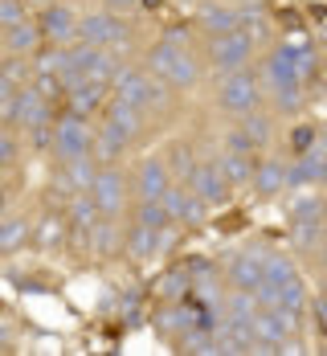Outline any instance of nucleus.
<instances>
[{
    "label": "nucleus",
    "instance_id": "18",
    "mask_svg": "<svg viewBox=\"0 0 327 356\" xmlns=\"http://www.w3.org/2000/svg\"><path fill=\"white\" fill-rule=\"evenodd\" d=\"M229 323H254L258 307H262V299H258L254 291H246V286H237L233 295H229Z\"/></svg>",
    "mask_w": 327,
    "mask_h": 356
},
{
    "label": "nucleus",
    "instance_id": "35",
    "mask_svg": "<svg viewBox=\"0 0 327 356\" xmlns=\"http://www.w3.org/2000/svg\"><path fill=\"white\" fill-rule=\"evenodd\" d=\"M299 99H303V95H299V78L278 86V103H283V111H294L299 107Z\"/></svg>",
    "mask_w": 327,
    "mask_h": 356
},
{
    "label": "nucleus",
    "instance_id": "2",
    "mask_svg": "<svg viewBox=\"0 0 327 356\" xmlns=\"http://www.w3.org/2000/svg\"><path fill=\"white\" fill-rule=\"evenodd\" d=\"M250 49H254V37L242 33V29L217 33L213 37V66H217V70H242L246 58H250Z\"/></svg>",
    "mask_w": 327,
    "mask_h": 356
},
{
    "label": "nucleus",
    "instance_id": "16",
    "mask_svg": "<svg viewBox=\"0 0 327 356\" xmlns=\"http://www.w3.org/2000/svg\"><path fill=\"white\" fill-rule=\"evenodd\" d=\"M25 242H33V225L25 217H4V225H0V250L12 254V250H21Z\"/></svg>",
    "mask_w": 327,
    "mask_h": 356
},
{
    "label": "nucleus",
    "instance_id": "42",
    "mask_svg": "<svg viewBox=\"0 0 327 356\" xmlns=\"http://www.w3.org/2000/svg\"><path fill=\"white\" fill-rule=\"evenodd\" d=\"M315 323H319V332H327V299L315 303Z\"/></svg>",
    "mask_w": 327,
    "mask_h": 356
},
{
    "label": "nucleus",
    "instance_id": "8",
    "mask_svg": "<svg viewBox=\"0 0 327 356\" xmlns=\"http://www.w3.org/2000/svg\"><path fill=\"white\" fill-rule=\"evenodd\" d=\"M90 193L99 197V205H103V213H107V217H115L119 209H123V193H127V188H123V177H119L115 168H103V172H99V180H94V188H90Z\"/></svg>",
    "mask_w": 327,
    "mask_h": 356
},
{
    "label": "nucleus",
    "instance_id": "40",
    "mask_svg": "<svg viewBox=\"0 0 327 356\" xmlns=\"http://www.w3.org/2000/svg\"><path fill=\"white\" fill-rule=\"evenodd\" d=\"M172 160H176V168H184V172H192V168H196V164L188 160V147H176V156H172Z\"/></svg>",
    "mask_w": 327,
    "mask_h": 356
},
{
    "label": "nucleus",
    "instance_id": "34",
    "mask_svg": "<svg viewBox=\"0 0 327 356\" xmlns=\"http://www.w3.org/2000/svg\"><path fill=\"white\" fill-rule=\"evenodd\" d=\"M184 327H188V316H184L181 307L160 312V332H184Z\"/></svg>",
    "mask_w": 327,
    "mask_h": 356
},
{
    "label": "nucleus",
    "instance_id": "26",
    "mask_svg": "<svg viewBox=\"0 0 327 356\" xmlns=\"http://www.w3.org/2000/svg\"><path fill=\"white\" fill-rule=\"evenodd\" d=\"M86 246L99 250V254L115 246V229H110V217H99V221L90 225V234H86Z\"/></svg>",
    "mask_w": 327,
    "mask_h": 356
},
{
    "label": "nucleus",
    "instance_id": "19",
    "mask_svg": "<svg viewBox=\"0 0 327 356\" xmlns=\"http://www.w3.org/2000/svg\"><path fill=\"white\" fill-rule=\"evenodd\" d=\"M103 86L107 82H94V78H82V82H74L70 86V103L78 115H86V111L99 107V99H103Z\"/></svg>",
    "mask_w": 327,
    "mask_h": 356
},
{
    "label": "nucleus",
    "instance_id": "20",
    "mask_svg": "<svg viewBox=\"0 0 327 356\" xmlns=\"http://www.w3.org/2000/svg\"><path fill=\"white\" fill-rule=\"evenodd\" d=\"M4 33H8V41H4V45H8V54H17V58H29V54L37 49L33 21H21L17 29H4Z\"/></svg>",
    "mask_w": 327,
    "mask_h": 356
},
{
    "label": "nucleus",
    "instance_id": "43",
    "mask_svg": "<svg viewBox=\"0 0 327 356\" xmlns=\"http://www.w3.org/2000/svg\"><path fill=\"white\" fill-rule=\"evenodd\" d=\"M324 262H327V246H324Z\"/></svg>",
    "mask_w": 327,
    "mask_h": 356
},
{
    "label": "nucleus",
    "instance_id": "38",
    "mask_svg": "<svg viewBox=\"0 0 327 356\" xmlns=\"http://www.w3.org/2000/svg\"><path fill=\"white\" fill-rule=\"evenodd\" d=\"M0 160H4V164H12V160H17V140H12V127H8V131H4V140H0Z\"/></svg>",
    "mask_w": 327,
    "mask_h": 356
},
{
    "label": "nucleus",
    "instance_id": "28",
    "mask_svg": "<svg viewBox=\"0 0 327 356\" xmlns=\"http://www.w3.org/2000/svg\"><path fill=\"white\" fill-rule=\"evenodd\" d=\"M181 344H184V353H201V356L217 353V340H213L209 332H184Z\"/></svg>",
    "mask_w": 327,
    "mask_h": 356
},
{
    "label": "nucleus",
    "instance_id": "15",
    "mask_svg": "<svg viewBox=\"0 0 327 356\" xmlns=\"http://www.w3.org/2000/svg\"><path fill=\"white\" fill-rule=\"evenodd\" d=\"M127 143H131V136H123L115 123H107V127L94 136V156H99L103 164H110V160H119V156H123V147H127Z\"/></svg>",
    "mask_w": 327,
    "mask_h": 356
},
{
    "label": "nucleus",
    "instance_id": "11",
    "mask_svg": "<svg viewBox=\"0 0 327 356\" xmlns=\"http://www.w3.org/2000/svg\"><path fill=\"white\" fill-rule=\"evenodd\" d=\"M156 250H164V229L140 221V225L127 234V254H131V258H151Z\"/></svg>",
    "mask_w": 327,
    "mask_h": 356
},
{
    "label": "nucleus",
    "instance_id": "27",
    "mask_svg": "<svg viewBox=\"0 0 327 356\" xmlns=\"http://www.w3.org/2000/svg\"><path fill=\"white\" fill-rule=\"evenodd\" d=\"M266 279H274V283H291V279H299V275H294V266L283 258V254H266Z\"/></svg>",
    "mask_w": 327,
    "mask_h": 356
},
{
    "label": "nucleus",
    "instance_id": "39",
    "mask_svg": "<svg viewBox=\"0 0 327 356\" xmlns=\"http://www.w3.org/2000/svg\"><path fill=\"white\" fill-rule=\"evenodd\" d=\"M311 140H315V136H311L307 127H299V131H294V136H291V147H294V152H299V156H303V152H311Z\"/></svg>",
    "mask_w": 327,
    "mask_h": 356
},
{
    "label": "nucleus",
    "instance_id": "24",
    "mask_svg": "<svg viewBox=\"0 0 327 356\" xmlns=\"http://www.w3.org/2000/svg\"><path fill=\"white\" fill-rule=\"evenodd\" d=\"M176 54H181V49H176V41H160V45L151 49V58H147V62H151L156 78H164V82H168V74H172V62H176Z\"/></svg>",
    "mask_w": 327,
    "mask_h": 356
},
{
    "label": "nucleus",
    "instance_id": "25",
    "mask_svg": "<svg viewBox=\"0 0 327 356\" xmlns=\"http://www.w3.org/2000/svg\"><path fill=\"white\" fill-rule=\"evenodd\" d=\"M168 82H172V86H181V90L196 86V62H192L184 49L176 54V62H172V74H168Z\"/></svg>",
    "mask_w": 327,
    "mask_h": 356
},
{
    "label": "nucleus",
    "instance_id": "12",
    "mask_svg": "<svg viewBox=\"0 0 327 356\" xmlns=\"http://www.w3.org/2000/svg\"><path fill=\"white\" fill-rule=\"evenodd\" d=\"M66 234H70V225H66V217L62 213H45L33 225V242L41 250H58L62 242H66Z\"/></svg>",
    "mask_w": 327,
    "mask_h": 356
},
{
    "label": "nucleus",
    "instance_id": "5",
    "mask_svg": "<svg viewBox=\"0 0 327 356\" xmlns=\"http://www.w3.org/2000/svg\"><path fill=\"white\" fill-rule=\"evenodd\" d=\"M49 119V111H45V95L37 90V86H29V90H21L17 99H12V115L4 119L8 127H25V131H33V127H41Z\"/></svg>",
    "mask_w": 327,
    "mask_h": 356
},
{
    "label": "nucleus",
    "instance_id": "7",
    "mask_svg": "<svg viewBox=\"0 0 327 356\" xmlns=\"http://www.w3.org/2000/svg\"><path fill=\"white\" fill-rule=\"evenodd\" d=\"M266 279V254L254 250V254H237L233 266H229V283L246 286V291H258V283Z\"/></svg>",
    "mask_w": 327,
    "mask_h": 356
},
{
    "label": "nucleus",
    "instance_id": "4",
    "mask_svg": "<svg viewBox=\"0 0 327 356\" xmlns=\"http://www.w3.org/2000/svg\"><path fill=\"white\" fill-rule=\"evenodd\" d=\"M258 103V82L246 70H229V78L221 82V107L225 111H254Z\"/></svg>",
    "mask_w": 327,
    "mask_h": 356
},
{
    "label": "nucleus",
    "instance_id": "6",
    "mask_svg": "<svg viewBox=\"0 0 327 356\" xmlns=\"http://www.w3.org/2000/svg\"><path fill=\"white\" fill-rule=\"evenodd\" d=\"M188 184H192L196 197H205V205H221L225 201V172H221V164H196L188 172Z\"/></svg>",
    "mask_w": 327,
    "mask_h": 356
},
{
    "label": "nucleus",
    "instance_id": "9",
    "mask_svg": "<svg viewBox=\"0 0 327 356\" xmlns=\"http://www.w3.org/2000/svg\"><path fill=\"white\" fill-rule=\"evenodd\" d=\"M45 37L58 41V45H66L70 37H82V21L74 17L70 8H49L45 13Z\"/></svg>",
    "mask_w": 327,
    "mask_h": 356
},
{
    "label": "nucleus",
    "instance_id": "30",
    "mask_svg": "<svg viewBox=\"0 0 327 356\" xmlns=\"http://www.w3.org/2000/svg\"><path fill=\"white\" fill-rule=\"evenodd\" d=\"M291 217L294 221H319V217H324V201H319V197H303V201H294Z\"/></svg>",
    "mask_w": 327,
    "mask_h": 356
},
{
    "label": "nucleus",
    "instance_id": "31",
    "mask_svg": "<svg viewBox=\"0 0 327 356\" xmlns=\"http://www.w3.org/2000/svg\"><path fill=\"white\" fill-rule=\"evenodd\" d=\"M21 21H25L21 0H0V25H4V29H17Z\"/></svg>",
    "mask_w": 327,
    "mask_h": 356
},
{
    "label": "nucleus",
    "instance_id": "22",
    "mask_svg": "<svg viewBox=\"0 0 327 356\" xmlns=\"http://www.w3.org/2000/svg\"><path fill=\"white\" fill-rule=\"evenodd\" d=\"M217 164H221V172H225L229 184H246V180H254V168H250L246 152H225Z\"/></svg>",
    "mask_w": 327,
    "mask_h": 356
},
{
    "label": "nucleus",
    "instance_id": "10",
    "mask_svg": "<svg viewBox=\"0 0 327 356\" xmlns=\"http://www.w3.org/2000/svg\"><path fill=\"white\" fill-rule=\"evenodd\" d=\"M94 180H99V168L90 164V156L66 160V168H62V184H66L70 193H90V188H94Z\"/></svg>",
    "mask_w": 327,
    "mask_h": 356
},
{
    "label": "nucleus",
    "instance_id": "33",
    "mask_svg": "<svg viewBox=\"0 0 327 356\" xmlns=\"http://www.w3.org/2000/svg\"><path fill=\"white\" fill-rule=\"evenodd\" d=\"M242 131H246V136H250V143H266L270 140V123H266V119H262V115H250V119H246V127H242Z\"/></svg>",
    "mask_w": 327,
    "mask_h": 356
},
{
    "label": "nucleus",
    "instance_id": "37",
    "mask_svg": "<svg viewBox=\"0 0 327 356\" xmlns=\"http://www.w3.org/2000/svg\"><path fill=\"white\" fill-rule=\"evenodd\" d=\"M147 107H151V111H164V107H168V90H164V78H160V82H151V95H147Z\"/></svg>",
    "mask_w": 327,
    "mask_h": 356
},
{
    "label": "nucleus",
    "instance_id": "21",
    "mask_svg": "<svg viewBox=\"0 0 327 356\" xmlns=\"http://www.w3.org/2000/svg\"><path fill=\"white\" fill-rule=\"evenodd\" d=\"M287 184V168L283 164H274V160H266L262 168H254V188L262 197H270V193H278Z\"/></svg>",
    "mask_w": 327,
    "mask_h": 356
},
{
    "label": "nucleus",
    "instance_id": "13",
    "mask_svg": "<svg viewBox=\"0 0 327 356\" xmlns=\"http://www.w3.org/2000/svg\"><path fill=\"white\" fill-rule=\"evenodd\" d=\"M107 123H115L123 136H140V131H144V107H140V103H127V99H115Z\"/></svg>",
    "mask_w": 327,
    "mask_h": 356
},
{
    "label": "nucleus",
    "instance_id": "17",
    "mask_svg": "<svg viewBox=\"0 0 327 356\" xmlns=\"http://www.w3.org/2000/svg\"><path fill=\"white\" fill-rule=\"evenodd\" d=\"M119 86V99H127V103H140V107H147V95H151V82H147L144 74L135 70H119V78H115Z\"/></svg>",
    "mask_w": 327,
    "mask_h": 356
},
{
    "label": "nucleus",
    "instance_id": "23",
    "mask_svg": "<svg viewBox=\"0 0 327 356\" xmlns=\"http://www.w3.org/2000/svg\"><path fill=\"white\" fill-rule=\"evenodd\" d=\"M201 21H205L213 33H233V29H237V13L225 8V4H205V8H201Z\"/></svg>",
    "mask_w": 327,
    "mask_h": 356
},
{
    "label": "nucleus",
    "instance_id": "29",
    "mask_svg": "<svg viewBox=\"0 0 327 356\" xmlns=\"http://www.w3.org/2000/svg\"><path fill=\"white\" fill-rule=\"evenodd\" d=\"M140 221H144V225H156V229H164V225L172 221V213H168V205H164V201H144Z\"/></svg>",
    "mask_w": 327,
    "mask_h": 356
},
{
    "label": "nucleus",
    "instance_id": "32",
    "mask_svg": "<svg viewBox=\"0 0 327 356\" xmlns=\"http://www.w3.org/2000/svg\"><path fill=\"white\" fill-rule=\"evenodd\" d=\"M278 303L299 312V307H303V283H299V279H291V283H278Z\"/></svg>",
    "mask_w": 327,
    "mask_h": 356
},
{
    "label": "nucleus",
    "instance_id": "41",
    "mask_svg": "<svg viewBox=\"0 0 327 356\" xmlns=\"http://www.w3.org/2000/svg\"><path fill=\"white\" fill-rule=\"evenodd\" d=\"M135 4H140V0H107V8H110V13H131Z\"/></svg>",
    "mask_w": 327,
    "mask_h": 356
},
{
    "label": "nucleus",
    "instance_id": "1",
    "mask_svg": "<svg viewBox=\"0 0 327 356\" xmlns=\"http://www.w3.org/2000/svg\"><path fill=\"white\" fill-rule=\"evenodd\" d=\"M53 147H58L62 160H78V156H90L94 152V136H90V127L78 115H70V119H62L53 127Z\"/></svg>",
    "mask_w": 327,
    "mask_h": 356
},
{
    "label": "nucleus",
    "instance_id": "36",
    "mask_svg": "<svg viewBox=\"0 0 327 356\" xmlns=\"http://www.w3.org/2000/svg\"><path fill=\"white\" fill-rule=\"evenodd\" d=\"M184 291H188V283H184V270H172V275H168V283H164V295H168V299H181Z\"/></svg>",
    "mask_w": 327,
    "mask_h": 356
},
{
    "label": "nucleus",
    "instance_id": "3",
    "mask_svg": "<svg viewBox=\"0 0 327 356\" xmlns=\"http://www.w3.org/2000/svg\"><path fill=\"white\" fill-rule=\"evenodd\" d=\"M82 41L86 45H115V49H123L127 45V29L110 13H90V17H82Z\"/></svg>",
    "mask_w": 327,
    "mask_h": 356
},
{
    "label": "nucleus",
    "instance_id": "14",
    "mask_svg": "<svg viewBox=\"0 0 327 356\" xmlns=\"http://www.w3.org/2000/svg\"><path fill=\"white\" fill-rule=\"evenodd\" d=\"M140 193H144V201H160L168 193V168L160 160H147L140 168Z\"/></svg>",
    "mask_w": 327,
    "mask_h": 356
}]
</instances>
